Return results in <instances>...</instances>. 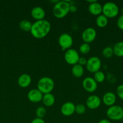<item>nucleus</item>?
<instances>
[{"mask_svg":"<svg viewBox=\"0 0 123 123\" xmlns=\"http://www.w3.org/2000/svg\"><path fill=\"white\" fill-rule=\"evenodd\" d=\"M51 25L48 20L43 19L37 20L33 24L30 33L31 36L37 39L45 37L50 32Z\"/></svg>","mask_w":123,"mask_h":123,"instance_id":"f257e3e1","label":"nucleus"},{"mask_svg":"<svg viewBox=\"0 0 123 123\" xmlns=\"http://www.w3.org/2000/svg\"><path fill=\"white\" fill-rule=\"evenodd\" d=\"M70 3L66 1H59L54 5L53 15L58 19L63 18L69 13Z\"/></svg>","mask_w":123,"mask_h":123,"instance_id":"f03ea898","label":"nucleus"},{"mask_svg":"<svg viewBox=\"0 0 123 123\" xmlns=\"http://www.w3.org/2000/svg\"><path fill=\"white\" fill-rule=\"evenodd\" d=\"M55 84L52 78L48 76H43L40 78L37 84V89L43 94L51 93L54 90Z\"/></svg>","mask_w":123,"mask_h":123,"instance_id":"7ed1b4c3","label":"nucleus"},{"mask_svg":"<svg viewBox=\"0 0 123 123\" xmlns=\"http://www.w3.org/2000/svg\"><path fill=\"white\" fill-rule=\"evenodd\" d=\"M106 115L112 121H120L123 118V108L119 105H114L109 107L106 111Z\"/></svg>","mask_w":123,"mask_h":123,"instance_id":"20e7f679","label":"nucleus"},{"mask_svg":"<svg viewBox=\"0 0 123 123\" xmlns=\"http://www.w3.org/2000/svg\"><path fill=\"white\" fill-rule=\"evenodd\" d=\"M119 12L118 5L113 2H107L102 5V14L107 18H113L118 15Z\"/></svg>","mask_w":123,"mask_h":123,"instance_id":"39448f33","label":"nucleus"},{"mask_svg":"<svg viewBox=\"0 0 123 123\" xmlns=\"http://www.w3.org/2000/svg\"><path fill=\"white\" fill-rule=\"evenodd\" d=\"M101 64L102 63H101V61L100 58L98 56H93L87 60L86 67L88 72L94 74L96 72L100 70Z\"/></svg>","mask_w":123,"mask_h":123,"instance_id":"423d86ee","label":"nucleus"},{"mask_svg":"<svg viewBox=\"0 0 123 123\" xmlns=\"http://www.w3.org/2000/svg\"><path fill=\"white\" fill-rule=\"evenodd\" d=\"M58 43L63 51H66L71 49L73 44V38L70 34L63 33L60 35L58 38Z\"/></svg>","mask_w":123,"mask_h":123,"instance_id":"0eeeda50","label":"nucleus"},{"mask_svg":"<svg viewBox=\"0 0 123 123\" xmlns=\"http://www.w3.org/2000/svg\"><path fill=\"white\" fill-rule=\"evenodd\" d=\"M80 55L78 52L74 49H69L65 52L64 54V59L67 64L74 66L78 64V60L80 58Z\"/></svg>","mask_w":123,"mask_h":123,"instance_id":"6e6552de","label":"nucleus"},{"mask_svg":"<svg viewBox=\"0 0 123 123\" xmlns=\"http://www.w3.org/2000/svg\"><path fill=\"white\" fill-rule=\"evenodd\" d=\"M82 86L84 90L88 92H94L97 89L98 83L91 77H86L82 82Z\"/></svg>","mask_w":123,"mask_h":123,"instance_id":"1a4fd4ad","label":"nucleus"},{"mask_svg":"<svg viewBox=\"0 0 123 123\" xmlns=\"http://www.w3.org/2000/svg\"><path fill=\"white\" fill-rule=\"evenodd\" d=\"M96 37V31L95 28L89 27L86 28L82 34V38L84 43H90L94 42Z\"/></svg>","mask_w":123,"mask_h":123,"instance_id":"9d476101","label":"nucleus"},{"mask_svg":"<svg viewBox=\"0 0 123 123\" xmlns=\"http://www.w3.org/2000/svg\"><path fill=\"white\" fill-rule=\"evenodd\" d=\"M101 100L96 95H91L87 98L86 100V106L89 109H96L101 106Z\"/></svg>","mask_w":123,"mask_h":123,"instance_id":"9b49d317","label":"nucleus"},{"mask_svg":"<svg viewBox=\"0 0 123 123\" xmlns=\"http://www.w3.org/2000/svg\"><path fill=\"white\" fill-rule=\"evenodd\" d=\"M89 4L88 6V11L94 16H99L102 13V6L96 1H88Z\"/></svg>","mask_w":123,"mask_h":123,"instance_id":"f8f14e48","label":"nucleus"},{"mask_svg":"<svg viewBox=\"0 0 123 123\" xmlns=\"http://www.w3.org/2000/svg\"><path fill=\"white\" fill-rule=\"evenodd\" d=\"M43 94L37 88L31 89L27 94V98L32 103H39L42 100Z\"/></svg>","mask_w":123,"mask_h":123,"instance_id":"ddd939ff","label":"nucleus"},{"mask_svg":"<svg viewBox=\"0 0 123 123\" xmlns=\"http://www.w3.org/2000/svg\"><path fill=\"white\" fill-rule=\"evenodd\" d=\"M75 111V105L71 102H66L62 105L60 108L61 113L66 117L73 115Z\"/></svg>","mask_w":123,"mask_h":123,"instance_id":"4468645a","label":"nucleus"},{"mask_svg":"<svg viewBox=\"0 0 123 123\" xmlns=\"http://www.w3.org/2000/svg\"><path fill=\"white\" fill-rule=\"evenodd\" d=\"M45 11L42 7L39 6H36L33 7L31 10V16L34 19L37 20H41L45 19Z\"/></svg>","mask_w":123,"mask_h":123,"instance_id":"2eb2a0df","label":"nucleus"},{"mask_svg":"<svg viewBox=\"0 0 123 123\" xmlns=\"http://www.w3.org/2000/svg\"><path fill=\"white\" fill-rule=\"evenodd\" d=\"M101 101L106 106L108 107H110L114 105L115 103H116V96L113 92L109 91V92H106L103 95Z\"/></svg>","mask_w":123,"mask_h":123,"instance_id":"dca6fc26","label":"nucleus"},{"mask_svg":"<svg viewBox=\"0 0 123 123\" xmlns=\"http://www.w3.org/2000/svg\"><path fill=\"white\" fill-rule=\"evenodd\" d=\"M31 81H32V79H31V76L27 73L22 74L21 75L19 76L18 79V85L20 87L23 88H25L30 86Z\"/></svg>","mask_w":123,"mask_h":123,"instance_id":"f3484780","label":"nucleus"},{"mask_svg":"<svg viewBox=\"0 0 123 123\" xmlns=\"http://www.w3.org/2000/svg\"><path fill=\"white\" fill-rule=\"evenodd\" d=\"M55 97L51 92V93L43 94L42 102L43 105L45 106L46 107H51L55 103Z\"/></svg>","mask_w":123,"mask_h":123,"instance_id":"a211bd4d","label":"nucleus"},{"mask_svg":"<svg viewBox=\"0 0 123 123\" xmlns=\"http://www.w3.org/2000/svg\"><path fill=\"white\" fill-rule=\"evenodd\" d=\"M84 71L83 66H81L78 64L72 66V68H71V73H72V75L77 78H81L83 75Z\"/></svg>","mask_w":123,"mask_h":123,"instance_id":"6ab92c4d","label":"nucleus"},{"mask_svg":"<svg viewBox=\"0 0 123 123\" xmlns=\"http://www.w3.org/2000/svg\"><path fill=\"white\" fill-rule=\"evenodd\" d=\"M113 54L118 57H123V41L116 43L113 46Z\"/></svg>","mask_w":123,"mask_h":123,"instance_id":"aec40b11","label":"nucleus"},{"mask_svg":"<svg viewBox=\"0 0 123 123\" xmlns=\"http://www.w3.org/2000/svg\"><path fill=\"white\" fill-rule=\"evenodd\" d=\"M108 18L102 14L98 16L96 18V20H95L96 25L100 28L106 27L108 24Z\"/></svg>","mask_w":123,"mask_h":123,"instance_id":"412c9836","label":"nucleus"},{"mask_svg":"<svg viewBox=\"0 0 123 123\" xmlns=\"http://www.w3.org/2000/svg\"><path fill=\"white\" fill-rule=\"evenodd\" d=\"M33 24L28 20L23 19L20 20L19 24V27L22 31L25 32H30Z\"/></svg>","mask_w":123,"mask_h":123,"instance_id":"4be33fe9","label":"nucleus"},{"mask_svg":"<svg viewBox=\"0 0 123 123\" xmlns=\"http://www.w3.org/2000/svg\"><path fill=\"white\" fill-rule=\"evenodd\" d=\"M102 55L106 58H110L114 54H113V47L107 46L105 47L102 50Z\"/></svg>","mask_w":123,"mask_h":123,"instance_id":"5701e85b","label":"nucleus"},{"mask_svg":"<svg viewBox=\"0 0 123 123\" xmlns=\"http://www.w3.org/2000/svg\"><path fill=\"white\" fill-rule=\"evenodd\" d=\"M94 78L97 83H102L106 79V75L102 71H98L94 74Z\"/></svg>","mask_w":123,"mask_h":123,"instance_id":"b1692460","label":"nucleus"},{"mask_svg":"<svg viewBox=\"0 0 123 123\" xmlns=\"http://www.w3.org/2000/svg\"><path fill=\"white\" fill-rule=\"evenodd\" d=\"M47 109L43 106H39L36 109V118L43 119L47 115Z\"/></svg>","mask_w":123,"mask_h":123,"instance_id":"393cba45","label":"nucleus"},{"mask_svg":"<svg viewBox=\"0 0 123 123\" xmlns=\"http://www.w3.org/2000/svg\"><path fill=\"white\" fill-rule=\"evenodd\" d=\"M80 52L83 54H87L90 52V46L89 43H83L79 47Z\"/></svg>","mask_w":123,"mask_h":123,"instance_id":"a878e982","label":"nucleus"},{"mask_svg":"<svg viewBox=\"0 0 123 123\" xmlns=\"http://www.w3.org/2000/svg\"><path fill=\"white\" fill-rule=\"evenodd\" d=\"M86 107L83 104H78L75 105V112L77 113L78 115H82L86 112Z\"/></svg>","mask_w":123,"mask_h":123,"instance_id":"bb28decb","label":"nucleus"},{"mask_svg":"<svg viewBox=\"0 0 123 123\" xmlns=\"http://www.w3.org/2000/svg\"><path fill=\"white\" fill-rule=\"evenodd\" d=\"M116 95L119 98L123 100V84H121L117 86Z\"/></svg>","mask_w":123,"mask_h":123,"instance_id":"cd10ccee","label":"nucleus"},{"mask_svg":"<svg viewBox=\"0 0 123 123\" xmlns=\"http://www.w3.org/2000/svg\"><path fill=\"white\" fill-rule=\"evenodd\" d=\"M116 25L119 30L123 31V14L119 16L116 20Z\"/></svg>","mask_w":123,"mask_h":123,"instance_id":"c85d7f7f","label":"nucleus"},{"mask_svg":"<svg viewBox=\"0 0 123 123\" xmlns=\"http://www.w3.org/2000/svg\"><path fill=\"white\" fill-rule=\"evenodd\" d=\"M86 62H87V60L85 58L83 57V56L80 57L79 60H78V64L83 66H84V65L86 64Z\"/></svg>","mask_w":123,"mask_h":123,"instance_id":"c756f323","label":"nucleus"},{"mask_svg":"<svg viewBox=\"0 0 123 123\" xmlns=\"http://www.w3.org/2000/svg\"><path fill=\"white\" fill-rule=\"evenodd\" d=\"M31 123H45L44 120L42 118H35L34 119L31 121Z\"/></svg>","mask_w":123,"mask_h":123,"instance_id":"7c9ffc66","label":"nucleus"},{"mask_svg":"<svg viewBox=\"0 0 123 123\" xmlns=\"http://www.w3.org/2000/svg\"><path fill=\"white\" fill-rule=\"evenodd\" d=\"M77 8L75 5L71 4H70V7H69V12H71V13H75L77 11Z\"/></svg>","mask_w":123,"mask_h":123,"instance_id":"2f4dec72","label":"nucleus"},{"mask_svg":"<svg viewBox=\"0 0 123 123\" xmlns=\"http://www.w3.org/2000/svg\"><path fill=\"white\" fill-rule=\"evenodd\" d=\"M98 123H111V122L110 120H107V119H102L99 121Z\"/></svg>","mask_w":123,"mask_h":123,"instance_id":"473e14b6","label":"nucleus"},{"mask_svg":"<svg viewBox=\"0 0 123 123\" xmlns=\"http://www.w3.org/2000/svg\"><path fill=\"white\" fill-rule=\"evenodd\" d=\"M121 12H122V14H123V8H122Z\"/></svg>","mask_w":123,"mask_h":123,"instance_id":"72a5a7b5","label":"nucleus"},{"mask_svg":"<svg viewBox=\"0 0 123 123\" xmlns=\"http://www.w3.org/2000/svg\"><path fill=\"white\" fill-rule=\"evenodd\" d=\"M122 122H123V120H122Z\"/></svg>","mask_w":123,"mask_h":123,"instance_id":"f704fd0d","label":"nucleus"},{"mask_svg":"<svg viewBox=\"0 0 123 123\" xmlns=\"http://www.w3.org/2000/svg\"></svg>","mask_w":123,"mask_h":123,"instance_id":"c9c22d12","label":"nucleus"}]
</instances>
